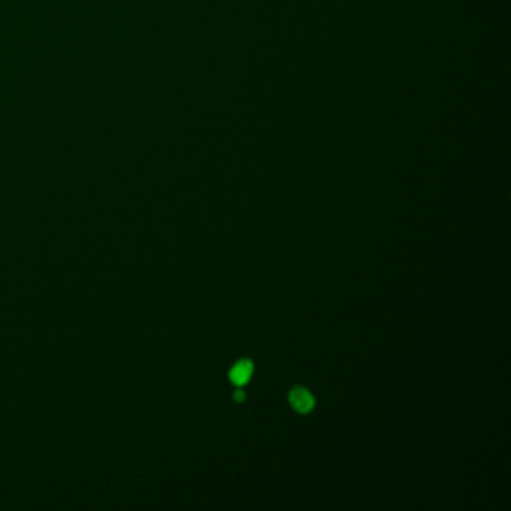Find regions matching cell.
Segmentation results:
<instances>
[{
	"instance_id": "cell-1",
	"label": "cell",
	"mask_w": 511,
	"mask_h": 511,
	"mask_svg": "<svg viewBox=\"0 0 511 511\" xmlns=\"http://www.w3.org/2000/svg\"><path fill=\"white\" fill-rule=\"evenodd\" d=\"M289 404L300 414H307L315 406V397L306 388L296 387L289 391Z\"/></svg>"
},
{
	"instance_id": "cell-2",
	"label": "cell",
	"mask_w": 511,
	"mask_h": 511,
	"mask_svg": "<svg viewBox=\"0 0 511 511\" xmlns=\"http://www.w3.org/2000/svg\"><path fill=\"white\" fill-rule=\"evenodd\" d=\"M252 373H253V364L250 360L245 358V360H240L237 364H234L232 369L229 370V379L235 386H243L250 379Z\"/></svg>"
},
{
	"instance_id": "cell-3",
	"label": "cell",
	"mask_w": 511,
	"mask_h": 511,
	"mask_svg": "<svg viewBox=\"0 0 511 511\" xmlns=\"http://www.w3.org/2000/svg\"><path fill=\"white\" fill-rule=\"evenodd\" d=\"M232 397H234V400H235V402H243V400H245V393H243L242 390H239V391H235V393H234V396H232Z\"/></svg>"
}]
</instances>
